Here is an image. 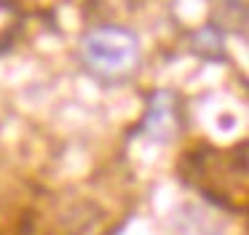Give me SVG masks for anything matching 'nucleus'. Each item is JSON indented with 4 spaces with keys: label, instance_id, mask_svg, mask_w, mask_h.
Here are the masks:
<instances>
[{
    "label": "nucleus",
    "instance_id": "f257e3e1",
    "mask_svg": "<svg viewBox=\"0 0 249 235\" xmlns=\"http://www.w3.org/2000/svg\"><path fill=\"white\" fill-rule=\"evenodd\" d=\"M177 176L185 187L198 192L212 206L231 214H244L249 203V155L247 139L231 147L196 142L182 150Z\"/></svg>",
    "mask_w": 249,
    "mask_h": 235
},
{
    "label": "nucleus",
    "instance_id": "39448f33",
    "mask_svg": "<svg viewBox=\"0 0 249 235\" xmlns=\"http://www.w3.org/2000/svg\"><path fill=\"white\" fill-rule=\"evenodd\" d=\"M193 51L204 59H222V37L214 27H204L193 37Z\"/></svg>",
    "mask_w": 249,
    "mask_h": 235
},
{
    "label": "nucleus",
    "instance_id": "7ed1b4c3",
    "mask_svg": "<svg viewBox=\"0 0 249 235\" xmlns=\"http://www.w3.org/2000/svg\"><path fill=\"white\" fill-rule=\"evenodd\" d=\"M185 128V112H182V99L174 91H153L147 96V110L145 118L140 120L137 131L153 142H172L177 134Z\"/></svg>",
    "mask_w": 249,
    "mask_h": 235
},
{
    "label": "nucleus",
    "instance_id": "20e7f679",
    "mask_svg": "<svg viewBox=\"0 0 249 235\" xmlns=\"http://www.w3.org/2000/svg\"><path fill=\"white\" fill-rule=\"evenodd\" d=\"M24 32V11L17 0H0V53H8Z\"/></svg>",
    "mask_w": 249,
    "mask_h": 235
},
{
    "label": "nucleus",
    "instance_id": "f03ea898",
    "mask_svg": "<svg viewBox=\"0 0 249 235\" xmlns=\"http://www.w3.org/2000/svg\"><path fill=\"white\" fill-rule=\"evenodd\" d=\"M81 59L91 75L107 83L126 80L140 64V37L121 24H97L83 35Z\"/></svg>",
    "mask_w": 249,
    "mask_h": 235
}]
</instances>
